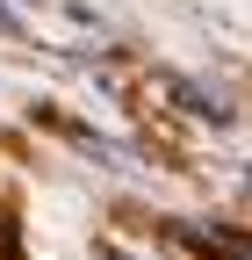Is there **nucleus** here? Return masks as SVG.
<instances>
[{
	"label": "nucleus",
	"mask_w": 252,
	"mask_h": 260,
	"mask_svg": "<svg viewBox=\"0 0 252 260\" xmlns=\"http://www.w3.org/2000/svg\"><path fill=\"white\" fill-rule=\"evenodd\" d=\"M173 239L202 260H252V246H238L231 232H209V224H173Z\"/></svg>",
	"instance_id": "1"
},
{
	"label": "nucleus",
	"mask_w": 252,
	"mask_h": 260,
	"mask_svg": "<svg viewBox=\"0 0 252 260\" xmlns=\"http://www.w3.org/2000/svg\"><path fill=\"white\" fill-rule=\"evenodd\" d=\"M0 29H15V15H8V0H0Z\"/></svg>",
	"instance_id": "2"
},
{
	"label": "nucleus",
	"mask_w": 252,
	"mask_h": 260,
	"mask_svg": "<svg viewBox=\"0 0 252 260\" xmlns=\"http://www.w3.org/2000/svg\"><path fill=\"white\" fill-rule=\"evenodd\" d=\"M101 260H122V253H101Z\"/></svg>",
	"instance_id": "3"
},
{
	"label": "nucleus",
	"mask_w": 252,
	"mask_h": 260,
	"mask_svg": "<svg viewBox=\"0 0 252 260\" xmlns=\"http://www.w3.org/2000/svg\"><path fill=\"white\" fill-rule=\"evenodd\" d=\"M245 181H252V167H245Z\"/></svg>",
	"instance_id": "4"
}]
</instances>
